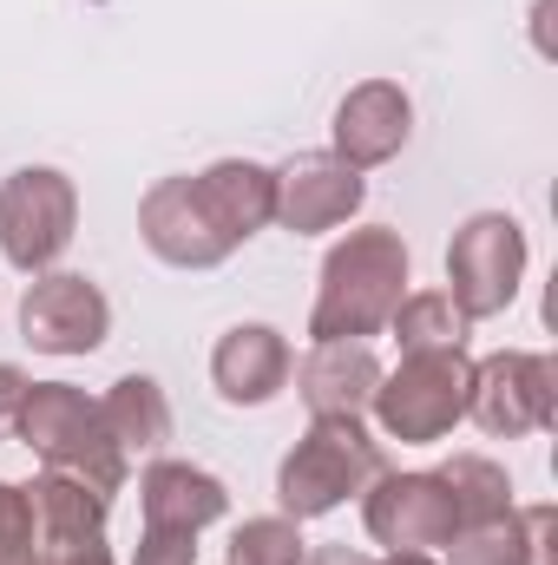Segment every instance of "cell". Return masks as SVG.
I'll return each instance as SVG.
<instances>
[{
  "label": "cell",
  "instance_id": "obj_10",
  "mask_svg": "<svg viewBox=\"0 0 558 565\" xmlns=\"http://www.w3.org/2000/svg\"><path fill=\"white\" fill-rule=\"evenodd\" d=\"M362 526L388 553H440L453 540L460 513H453V493L440 487V473H382L362 493Z\"/></svg>",
  "mask_w": 558,
  "mask_h": 565
},
{
  "label": "cell",
  "instance_id": "obj_2",
  "mask_svg": "<svg viewBox=\"0 0 558 565\" xmlns=\"http://www.w3.org/2000/svg\"><path fill=\"white\" fill-rule=\"evenodd\" d=\"M382 473H388V454L362 415H309L302 440L277 467V507L289 520H322L342 500H362Z\"/></svg>",
  "mask_w": 558,
  "mask_h": 565
},
{
  "label": "cell",
  "instance_id": "obj_23",
  "mask_svg": "<svg viewBox=\"0 0 558 565\" xmlns=\"http://www.w3.org/2000/svg\"><path fill=\"white\" fill-rule=\"evenodd\" d=\"M0 565H40L33 507H26V487H13V480H0Z\"/></svg>",
  "mask_w": 558,
  "mask_h": 565
},
{
  "label": "cell",
  "instance_id": "obj_13",
  "mask_svg": "<svg viewBox=\"0 0 558 565\" xmlns=\"http://www.w3.org/2000/svg\"><path fill=\"white\" fill-rule=\"evenodd\" d=\"M139 237H144V250H151L158 264H171V270H217V264L237 257V250L217 237V224L204 217L191 178H158V184L144 191L139 198Z\"/></svg>",
  "mask_w": 558,
  "mask_h": 565
},
{
  "label": "cell",
  "instance_id": "obj_7",
  "mask_svg": "<svg viewBox=\"0 0 558 565\" xmlns=\"http://www.w3.org/2000/svg\"><path fill=\"white\" fill-rule=\"evenodd\" d=\"M558 415V362L539 349H500L486 362H473V388H466V422H480L493 440H519L539 434Z\"/></svg>",
  "mask_w": 558,
  "mask_h": 565
},
{
  "label": "cell",
  "instance_id": "obj_27",
  "mask_svg": "<svg viewBox=\"0 0 558 565\" xmlns=\"http://www.w3.org/2000/svg\"><path fill=\"white\" fill-rule=\"evenodd\" d=\"M368 565H440V553H388V559H368Z\"/></svg>",
  "mask_w": 558,
  "mask_h": 565
},
{
  "label": "cell",
  "instance_id": "obj_21",
  "mask_svg": "<svg viewBox=\"0 0 558 565\" xmlns=\"http://www.w3.org/2000/svg\"><path fill=\"white\" fill-rule=\"evenodd\" d=\"M433 473H440V487L453 493L460 526H466V520H493V513L513 507V480H506V467L486 460V454H453V460L433 467Z\"/></svg>",
  "mask_w": 558,
  "mask_h": 565
},
{
  "label": "cell",
  "instance_id": "obj_3",
  "mask_svg": "<svg viewBox=\"0 0 558 565\" xmlns=\"http://www.w3.org/2000/svg\"><path fill=\"white\" fill-rule=\"evenodd\" d=\"M13 440H26L40 454V467L73 473V480H86L106 500L126 493V447L106 434L99 402L86 388H73V382H33L26 402H20Z\"/></svg>",
  "mask_w": 558,
  "mask_h": 565
},
{
  "label": "cell",
  "instance_id": "obj_14",
  "mask_svg": "<svg viewBox=\"0 0 558 565\" xmlns=\"http://www.w3.org/2000/svg\"><path fill=\"white\" fill-rule=\"evenodd\" d=\"M289 369H296V349L289 335L270 322H237L217 335L211 349V388L230 402V408H264L289 388Z\"/></svg>",
  "mask_w": 558,
  "mask_h": 565
},
{
  "label": "cell",
  "instance_id": "obj_4",
  "mask_svg": "<svg viewBox=\"0 0 558 565\" xmlns=\"http://www.w3.org/2000/svg\"><path fill=\"white\" fill-rule=\"evenodd\" d=\"M466 388H473V355L466 349H427L401 355L375 382V422L401 447H433L466 422Z\"/></svg>",
  "mask_w": 558,
  "mask_h": 565
},
{
  "label": "cell",
  "instance_id": "obj_11",
  "mask_svg": "<svg viewBox=\"0 0 558 565\" xmlns=\"http://www.w3.org/2000/svg\"><path fill=\"white\" fill-rule=\"evenodd\" d=\"M362 204H368V178L348 171V164L329 158V151H302V158L277 164V224L289 237L342 231Z\"/></svg>",
  "mask_w": 558,
  "mask_h": 565
},
{
  "label": "cell",
  "instance_id": "obj_19",
  "mask_svg": "<svg viewBox=\"0 0 558 565\" xmlns=\"http://www.w3.org/2000/svg\"><path fill=\"white\" fill-rule=\"evenodd\" d=\"M99 422H106V434L126 447V460H132V454H158V447L171 440V402H164V388H158L151 375H119V382L99 395Z\"/></svg>",
  "mask_w": 558,
  "mask_h": 565
},
{
  "label": "cell",
  "instance_id": "obj_18",
  "mask_svg": "<svg viewBox=\"0 0 558 565\" xmlns=\"http://www.w3.org/2000/svg\"><path fill=\"white\" fill-rule=\"evenodd\" d=\"M309 415H368L382 362L368 342H309V355L289 369Z\"/></svg>",
  "mask_w": 558,
  "mask_h": 565
},
{
  "label": "cell",
  "instance_id": "obj_22",
  "mask_svg": "<svg viewBox=\"0 0 558 565\" xmlns=\"http://www.w3.org/2000/svg\"><path fill=\"white\" fill-rule=\"evenodd\" d=\"M309 540H302V520L289 513H264V520H244L230 533V565H302Z\"/></svg>",
  "mask_w": 558,
  "mask_h": 565
},
{
  "label": "cell",
  "instance_id": "obj_9",
  "mask_svg": "<svg viewBox=\"0 0 558 565\" xmlns=\"http://www.w3.org/2000/svg\"><path fill=\"white\" fill-rule=\"evenodd\" d=\"M20 335L40 355H93L112 335V302L93 277L40 270L20 296Z\"/></svg>",
  "mask_w": 558,
  "mask_h": 565
},
{
  "label": "cell",
  "instance_id": "obj_16",
  "mask_svg": "<svg viewBox=\"0 0 558 565\" xmlns=\"http://www.w3.org/2000/svg\"><path fill=\"white\" fill-rule=\"evenodd\" d=\"M139 513L144 526H178V533H204L230 513V487L197 467V460H171L158 454L151 467L139 473Z\"/></svg>",
  "mask_w": 558,
  "mask_h": 565
},
{
  "label": "cell",
  "instance_id": "obj_17",
  "mask_svg": "<svg viewBox=\"0 0 558 565\" xmlns=\"http://www.w3.org/2000/svg\"><path fill=\"white\" fill-rule=\"evenodd\" d=\"M552 520V507H506L493 520H466L440 546V565H558Z\"/></svg>",
  "mask_w": 558,
  "mask_h": 565
},
{
  "label": "cell",
  "instance_id": "obj_20",
  "mask_svg": "<svg viewBox=\"0 0 558 565\" xmlns=\"http://www.w3.org/2000/svg\"><path fill=\"white\" fill-rule=\"evenodd\" d=\"M466 316H460V302L447 296V289H408L401 302H395V316H388V335H395V349L401 355H427V349H466Z\"/></svg>",
  "mask_w": 558,
  "mask_h": 565
},
{
  "label": "cell",
  "instance_id": "obj_6",
  "mask_svg": "<svg viewBox=\"0 0 558 565\" xmlns=\"http://www.w3.org/2000/svg\"><path fill=\"white\" fill-rule=\"evenodd\" d=\"M526 282V224L513 211H473L447 244V296L466 322L506 316Z\"/></svg>",
  "mask_w": 558,
  "mask_h": 565
},
{
  "label": "cell",
  "instance_id": "obj_8",
  "mask_svg": "<svg viewBox=\"0 0 558 565\" xmlns=\"http://www.w3.org/2000/svg\"><path fill=\"white\" fill-rule=\"evenodd\" d=\"M26 507H33V546H40V565H119L112 546H106L112 500L93 493L86 480L40 467V473L26 480Z\"/></svg>",
  "mask_w": 558,
  "mask_h": 565
},
{
  "label": "cell",
  "instance_id": "obj_15",
  "mask_svg": "<svg viewBox=\"0 0 558 565\" xmlns=\"http://www.w3.org/2000/svg\"><path fill=\"white\" fill-rule=\"evenodd\" d=\"M204 217L217 224V237L230 250H244L257 231L277 224V164H257V158H217L191 178Z\"/></svg>",
  "mask_w": 558,
  "mask_h": 565
},
{
  "label": "cell",
  "instance_id": "obj_12",
  "mask_svg": "<svg viewBox=\"0 0 558 565\" xmlns=\"http://www.w3.org/2000/svg\"><path fill=\"white\" fill-rule=\"evenodd\" d=\"M408 139H415V99L395 79L348 86L335 119H329V158H342L348 171H375V164L401 158Z\"/></svg>",
  "mask_w": 558,
  "mask_h": 565
},
{
  "label": "cell",
  "instance_id": "obj_24",
  "mask_svg": "<svg viewBox=\"0 0 558 565\" xmlns=\"http://www.w3.org/2000/svg\"><path fill=\"white\" fill-rule=\"evenodd\" d=\"M132 565H197V533H178V526H144Z\"/></svg>",
  "mask_w": 558,
  "mask_h": 565
},
{
  "label": "cell",
  "instance_id": "obj_1",
  "mask_svg": "<svg viewBox=\"0 0 558 565\" xmlns=\"http://www.w3.org/2000/svg\"><path fill=\"white\" fill-rule=\"evenodd\" d=\"M408 244L388 224H362L348 231L329 257H322V282L309 302V342H368L388 329L395 302L408 296Z\"/></svg>",
  "mask_w": 558,
  "mask_h": 565
},
{
  "label": "cell",
  "instance_id": "obj_26",
  "mask_svg": "<svg viewBox=\"0 0 558 565\" xmlns=\"http://www.w3.org/2000/svg\"><path fill=\"white\" fill-rule=\"evenodd\" d=\"M302 565H368V553H355V546H315V553H302Z\"/></svg>",
  "mask_w": 558,
  "mask_h": 565
},
{
  "label": "cell",
  "instance_id": "obj_25",
  "mask_svg": "<svg viewBox=\"0 0 558 565\" xmlns=\"http://www.w3.org/2000/svg\"><path fill=\"white\" fill-rule=\"evenodd\" d=\"M26 388H33V375H26V369H13V362H0V440H13V422H20Z\"/></svg>",
  "mask_w": 558,
  "mask_h": 565
},
{
  "label": "cell",
  "instance_id": "obj_5",
  "mask_svg": "<svg viewBox=\"0 0 558 565\" xmlns=\"http://www.w3.org/2000/svg\"><path fill=\"white\" fill-rule=\"evenodd\" d=\"M79 231V184L53 164H20L0 184V257L20 277L53 270Z\"/></svg>",
  "mask_w": 558,
  "mask_h": 565
}]
</instances>
